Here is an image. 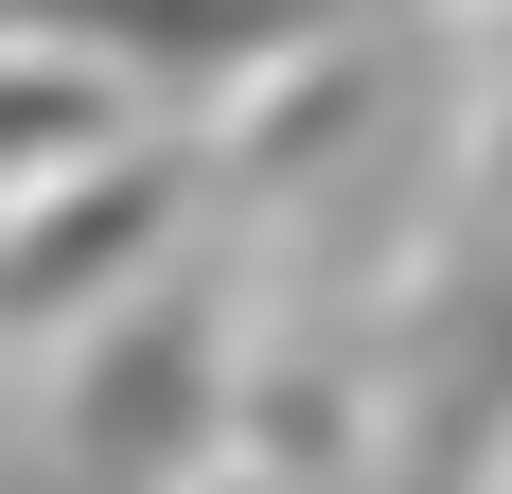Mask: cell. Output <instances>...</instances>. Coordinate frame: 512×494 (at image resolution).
<instances>
[{"mask_svg": "<svg viewBox=\"0 0 512 494\" xmlns=\"http://www.w3.org/2000/svg\"><path fill=\"white\" fill-rule=\"evenodd\" d=\"M36 459L89 477V494H195L212 459H230V318H212L195 283L106 300L89 336H71V389H53Z\"/></svg>", "mask_w": 512, "mask_h": 494, "instance_id": "6da1fadb", "label": "cell"}, {"mask_svg": "<svg viewBox=\"0 0 512 494\" xmlns=\"http://www.w3.org/2000/svg\"><path fill=\"white\" fill-rule=\"evenodd\" d=\"M177 212H195L177 159H71V177H36V212H0V336H53V318L142 300Z\"/></svg>", "mask_w": 512, "mask_h": 494, "instance_id": "7a4b0ae2", "label": "cell"}, {"mask_svg": "<svg viewBox=\"0 0 512 494\" xmlns=\"http://www.w3.org/2000/svg\"><path fill=\"white\" fill-rule=\"evenodd\" d=\"M0 36H36L89 89H230L283 36H318V0H0Z\"/></svg>", "mask_w": 512, "mask_h": 494, "instance_id": "3957f363", "label": "cell"}, {"mask_svg": "<svg viewBox=\"0 0 512 494\" xmlns=\"http://www.w3.org/2000/svg\"><path fill=\"white\" fill-rule=\"evenodd\" d=\"M389 442H442L477 477H512V247L407 318V371H389Z\"/></svg>", "mask_w": 512, "mask_h": 494, "instance_id": "277c9868", "label": "cell"}, {"mask_svg": "<svg viewBox=\"0 0 512 494\" xmlns=\"http://www.w3.org/2000/svg\"><path fill=\"white\" fill-rule=\"evenodd\" d=\"M336 494H495V477H477V459H442V442H371Z\"/></svg>", "mask_w": 512, "mask_h": 494, "instance_id": "5b68a950", "label": "cell"}, {"mask_svg": "<svg viewBox=\"0 0 512 494\" xmlns=\"http://www.w3.org/2000/svg\"><path fill=\"white\" fill-rule=\"evenodd\" d=\"M495 195H512V142H495Z\"/></svg>", "mask_w": 512, "mask_h": 494, "instance_id": "8992f818", "label": "cell"}]
</instances>
